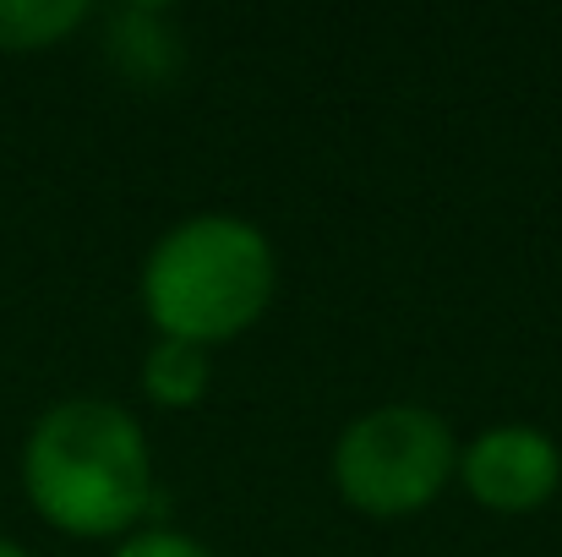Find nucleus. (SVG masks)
<instances>
[{
  "instance_id": "6e6552de",
  "label": "nucleus",
  "mask_w": 562,
  "mask_h": 557,
  "mask_svg": "<svg viewBox=\"0 0 562 557\" xmlns=\"http://www.w3.org/2000/svg\"><path fill=\"white\" fill-rule=\"evenodd\" d=\"M115 557H213V553L202 542L181 536V531H137V536L121 542Z\"/></svg>"
},
{
  "instance_id": "39448f33",
  "label": "nucleus",
  "mask_w": 562,
  "mask_h": 557,
  "mask_svg": "<svg viewBox=\"0 0 562 557\" xmlns=\"http://www.w3.org/2000/svg\"><path fill=\"white\" fill-rule=\"evenodd\" d=\"M170 22L176 16L159 11V5H126V11H115L110 16V55H115V66L126 77H137V82L170 77L176 60H181V38H176Z\"/></svg>"
},
{
  "instance_id": "f257e3e1",
  "label": "nucleus",
  "mask_w": 562,
  "mask_h": 557,
  "mask_svg": "<svg viewBox=\"0 0 562 557\" xmlns=\"http://www.w3.org/2000/svg\"><path fill=\"white\" fill-rule=\"evenodd\" d=\"M27 503L66 536H121L154 509V454L132 410L66 399L44 410L22 448Z\"/></svg>"
},
{
  "instance_id": "20e7f679",
  "label": "nucleus",
  "mask_w": 562,
  "mask_h": 557,
  "mask_svg": "<svg viewBox=\"0 0 562 557\" xmlns=\"http://www.w3.org/2000/svg\"><path fill=\"white\" fill-rule=\"evenodd\" d=\"M459 476L470 487V498L492 514H530L541 509L562 481V454L541 426L508 421V426H486L464 454H459Z\"/></svg>"
},
{
  "instance_id": "0eeeda50",
  "label": "nucleus",
  "mask_w": 562,
  "mask_h": 557,
  "mask_svg": "<svg viewBox=\"0 0 562 557\" xmlns=\"http://www.w3.org/2000/svg\"><path fill=\"white\" fill-rule=\"evenodd\" d=\"M88 22L82 0H0V55L49 49Z\"/></svg>"
},
{
  "instance_id": "1a4fd4ad",
  "label": "nucleus",
  "mask_w": 562,
  "mask_h": 557,
  "mask_svg": "<svg viewBox=\"0 0 562 557\" xmlns=\"http://www.w3.org/2000/svg\"><path fill=\"white\" fill-rule=\"evenodd\" d=\"M0 557H27V553H22L16 542H5V536H0Z\"/></svg>"
},
{
  "instance_id": "7ed1b4c3",
  "label": "nucleus",
  "mask_w": 562,
  "mask_h": 557,
  "mask_svg": "<svg viewBox=\"0 0 562 557\" xmlns=\"http://www.w3.org/2000/svg\"><path fill=\"white\" fill-rule=\"evenodd\" d=\"M459 470V448L442 415L420 404H382L345 426L334 448L339 498L372 520H404L437 503L448 476Z\"/></svg>"
},
{
  "instance_id": "f03ea898",
  "label": "nucleus",
  "mask_w": 562,
  "mask_h": 557,
  "mask_svg": "<svg viewBox=\"0 0 562 557\" xmlns=\"http://www.w3.org/2000/svg\"><path fill=\"white\" fill-rule=\"evenodd\" d=\"M273 296V246L235 213L181 219L143 263V307L159 339L218 345L246 334Z\"/></svg>"
},
{
  "instance_id": "423d86ee",
  "label": "nucleus",
  "mask_w": 562,
  "mask_h": 557,
  "mask_svg": "<svg viewBox=\"0 0 562 557\" xmlns=\"http://www.w3.org/2000/svg\"><path fill=\"white\" fill-rule=\"evenodd\" d=\"M207 377H213V361L202 345H187V339H159L143 361V388L154 404L165 410H191L202 393H207Z\"/></svg>"
}]
</instances>
